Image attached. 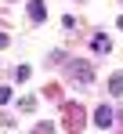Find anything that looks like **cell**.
<instances>
[{
	"mask_svg": "<svg viewBox=\"0 0 123 134\" xmlns=\"http://www.w3.org/2000/svg\"><path fill=\"white\" fill-rule=\"evenodd\" d=\"M109 87H112V94H123V76H112Z\"/></svg>",
	"mask_w": 123,
	"mask_h": 134,
	"instance_id": "obj_4",
	"label": "cell"
},
{
	"mask_svg": "<svg viewBox=\"0 0 123 134\" xmlns=\"http://www.w3.org/2000/svg\"><path fill=\"white\" fill-rule=\"evenodd\" d=\"M120 29H123V18H120Z\"/></svg>",
	"mask_w": 123,
	"mask_h": 134,
	"instance_id": "obj_7",
	"label": "cell"
},
{
	"mask_svg": "<svg viewBox=\"0 0 123 134\" xmlns=\"http://www.w3.org/2000/svg\"><path fill=\"white\" fill-rule=\"evenodd\" d=\"M94 123H98V127H112V109H109V105H102V109L94 112Z\"/></svg>",
	"mask_w": 123,
	"mask_h": 134,
	"instance_id": "obj_2",
	"label": "cell"
},
{
	"mask_svg": "<svg viewBox=\"0 0 123 134\" xmlns=\"http://www.w3.org/2000/svg\"><path fill=\"white\" fill-rule=\"evenodd\" d=\"M72 76H76V80H80V83H91V80H94V69L91 65H83V62H72Z\"/></svg>",
	"mask_w": 123,
	"mask_h": 134,
	"instance_id": "obj_1",
	"label": "cell"
},
{
	"mask_svg": "<svg viewBox=\"0 0 123 134\" xmlns=\"http://www.w3.org/2000/svg\"><path fill=\"white\" fill-rule=\"evenodd\" d=\"M43 15H47L43 11V0H29V18L33 22H43Z\"/></svg>",
	"mask_w": 123,
	"mask_h": 134,
	"instance_id": "obj_3",
	"label": "cell"
},
{
	"mask_svg": "<svg viewBox=\"0 0 123 134\" xmlns=\"http://www.w3.org/2000/svg\"><path fill=\"white\" fill-rule=\"evenodd\" d=\"M4 102H11V91L7 87H0V105H4Z\"/></svg>",
	"mask_w": 123,
	"mask_h": 134,
	"instance_id": "obj_5",
	"label": "cell"
},
{
	"mask_svg": "<svg viewBox=\"0 0 123 134\" xmlns=\"http://www.w3.org/2000/svg\"><path fill=\"white\" fill-rule=\"evenodd\" d=\"M4 44H7V36H4V33H0V47H4Z\"/></svg>",
	"mask_w": 123,
	"mask_h": 134,
	"instance_id": "obj_6",
	"label": "cell"
}]
</instances>
